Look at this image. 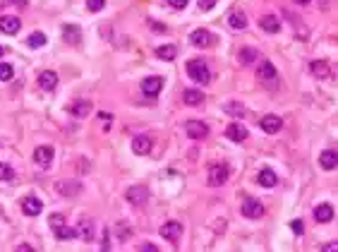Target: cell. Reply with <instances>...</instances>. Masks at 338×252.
<instances>
[{
    "label": "cell",
    "mask_w": 338,
    "mask_h": 252,
    "mask_svg": "<svg viewBox=\"0 0 338 252\" xmlns=\"http://www.w3.org/2000/svg\"><path fill=\"white\" fill-rule=\"evenodd\" d=\"M336 247H338V243H336V240H331L329 245H324V250H326V252H333Z\"/></svg>",
    "instance_id": "43"
},
{
    "label": "cell",
    "mask_w": 338,
    "mask_h": 252,
    "mask_svg": "<svg viewBox=\"0 0 338 252\" xmlns=\"http://www.w3.org/2000/svg\"><path fill=\"white\" fill-rule=\"evenodd\" d=\"M38 87L44 91H53L55 87H58V75H55L53 70H44L38 75Z\"/></svg>",
    "instance_id": "16"
},
{
    "label": "cell",
    "mask_w": 338,
    "mask_h": 252,
    "mask_svg": "<svg viewBox=\"0 0 338 252\" xmlns=\"http://www.w3.org/2000/svg\"><path fill=\"white\" fill-rule=\"evenodd\" d=\"M106 8V0H87V10L89 12H101Z\"/></svg>",
    "instance_id": "35"
},
{
    "label": "cell",
    "mask_w": 338,
    "mask_h": 252,
    "mask_svg": "<svg viewBox=\"0 0 338 252\" xmlns=\"http://www.w3.org/2000/svg\"><path fill=\"white\" fill-rule=\"evenodd\" d=\"M242 216H247V219H262L264 216V204L255 197H247L242 202Z\"/></svg>",
    "instance_id": "5"
},
{
    "label": "cell",
    "mask_w": 338,
    "mask_h": 252,
    "mask_svg": "<svg viewBox=\"0 0 338 252\" xmlns=\"http://www.w3.org/2000/svg\"><path fill=\"white\" fill-rule=\"evenodd\" d=\"M55 190H58L63 197H74V195L82 192V185H79L77 180H60V183H55Z\"/></svg>",
    "instance_id": "10"
},
{
    "label": "cell",
    "mask_w": 338,
    "mask_h": 252,
    "mask_svg": "<svg viewBox=\"0 0 338 252\" xmlns=\"http://www.w3.org/2000/svg\"><path fill=\"white\" fill-rule=\"evenodd\" d=\"M257 58H259V51H257V48H240V63L242 65L257 63Z\"/></svg>",
    "instance_id": "29"
},
{
    "label": "cell",
    "mask_w": 338,
    "mask_h": 252,
    "mask_svg": "<svg viewBox=\"0 0 338 252\" xmlns=\"http://www.w3.org/2000/svg\"><path fill=\"white\" fill-rule=\"evenodd\" d=\"M190 41H192V46H197V48H209L211 41H214V36H211V31H206V29H194L192 34H190Z\"/></svg>",
    "instance_id": "12"
},
{
    "label": "cell",
    "mask_w": 338,
    "mask_h": 252,
    "mask_svg": "<svg viewBox=\"0 0 338 252\" xmlns=\"http://www.w3.org/2000/svg\"><path fill=\"white\" fill-rule=\"evenodd\" d=\"M183 101L187 106H201V103H204V94H201L199 89H185Z\"/></svg>",
    "instance_id": "25"
},
{
    "label": "cell",
    "mask_w": 338,
    "mask_h": 252,
    "mask_svg": "<svg viewBox=\"0 0 338 252\" xmlns=\"http://www.w3.org/2000/svg\"><path fill=\"white\" fill-rule=\"evenodd\" d=\"M46 34H41V31H31L27 39V46L29 48H41V46H46Z\"/></svg>",
    "instance_id": "32"
},
{
    "label": "cell",
    "mask_w": 338,
    "mask_h": 252,
    "mask_svg": "<svg viewBox=\"0 0 338 252\" xmlns=\"http://www.w3.org/2000/svg\"><path fill=\"white\" fill-rule=\"evenodd\" d=\"M168 3H171L175 10H183V8H187V3H190V0H168Z\"/></svg>",
    "instance_id": "39"
},
{
    "label": "cell",
    "mask_w": 338,
    "mask_h": 252,
    "mask_svg": "<svg viewBox=\"0 0 338 252\" xmlns=\"http://www.w3.org/2000/svg\"><path fill=\"white\" fill-rule=\"evenodd\" d=\"M158 233H161V238L168 240V243H178L180 235H183V224H180V221H165Z\"/></svg>",
    "instance_id": "3"
},
{
    "label": "cell",
    "mask_w": 338,
    "mask_h": 252,
    "mask_svg": "<svg viewBox=\"0 0 338 252\" xmlns=\"http://www.w3.org/2000/svg\"><path fill=\"white\" fill-rule=\"evenodd\" d=\"M290 228H292V233H295V235H302V233H305V224H302L300 219H295V221L290 224Z\"/></svg>",
    "instance_id": "37"
},
{
    "label": "cell",
    "mask_w": 338,
    "mask_h": 252,
    "mask_svg": "<svg viewBox=\"0 0 338 252\" xmlns=\"http://www.w3.org/2000/svg\"><path fill=\"white\" fill-rule=\"evenodd\" d=\"M187 75H190L197 84H209L211 82L209 65H206V60H201V58H194V60L187 63Z\"/></svg>",
    "instance_id": "1"
},
{
    "label": "cell",
    "mask_w": 338,
    "mask_h": 252,
    "mask_svg": "<svg viewBox=\"0 0 338 252\" xmlns=\"http://www.w3.org/2000/svg\"><path fill=\"white\" fill-rule=\"evenodd\" d=\"M295 3H298V5H307L310 0H295Z\"/></svg>",
    "instance_id": "47"
},
{
    "label": "cell",
    "mask_w": 338,
    "mask_h": 252,
    "mask_svg": "<svg viewBox=\"0 0 338 252\" xmlns=\"http://www.w3.org/2000/svg\"><path fill=\"white\" fill-rule=\"evenodd\" d=\"M12 3H15V5H19V8H24V5H27V0H12Z\"/></svg>",
    "instance_id": "46"
},
{
    "label": "cell",
    "mask_w": 338,
    "mask_h": 252,
    "mask_svg": "<svg viewBox=\"0 0 338 252\" xmlns=\"http://www.w3.org/2000/svg\"><path fill=\"white\" fill-rule=\"evenodd\" d=\"M48 224L53 226V228H60V226L65 224V216L63 214H53L51 219H48Z\"/></svg>",
    "instance_id": "36"
},
{
    "label": "cell",
    "mask_w": 338,
    "mask_h": 252,
    "mask_svg": "<svg viewBox=\"0 0 338 252\" xmlns=\"http://www.w3.org/2000/svg\"><path fill=\"white\" fill-rule=\"evenodd\" d=\"M161 89H163V80H161V77H156L154 75V77H144V80H142V94L149 96V99L158 96Z\"/></svg>",
    "instance_id": "4"
},
{
    "label": "cell",
    "mask_w": 338,
    "mask_h": 252,
    "mask_svg": "<svg viewBox=\"0 0 338 252\" xmlns=\"http://www.w3.org/2000/svg\"><path fill=\"white\" fill-rule=\"evenodd\" d=\"M55 238L58 240H72L77 238V228H70V226H60V228H55Z\"/></svg>",
    "instance_id": "31"
},
{
    "label": "cell",
    "mask_w": 338,
    "mask_h": 252,
    "mask_svg": "<svg viewBox=\"0 0 338 252\" xmlns=\"http://www.w3.org/2000/svg\"><path fill=\"white\" fill-rule=\"evenodd\" d=\"M223 111H226V113H230V116H235V118H245L247 116V108L242 106V103H235V101L223 103Z\"/></svg>",
    "instance_id": "30"
},
{
    "label": "cell",
    "mask_w": 338,
    "mask_h": 252,
    "mask_svg": "<svg viewBox=\"0 0 338 252\" xmlns=\"http://www.w3.org/2000/svg\"><path fill=\"white\" fill-rule=\"evenodd\" d=\"M15 77V67L8 63H0V82H10Z\"/></svg>",
    "instance_id": "33"
},
{
    "label": "cell",
    "mask_w": 338,
    "mask_h": 252,
    "mask_svg": "<svg viewBox=\"0 0 338 252\" xmlns=\"http://www.w3.org/2000/svg\"><path fill=\"white\" fill-rule=\"evenodd\" d=\"M146 199H149V190H146L144 185H135V188L128 190V202L130 204L142 207V204H146Z\"/></svg>",
    "instance_id": "9"
},
{
    "label": "cell",
    "mask_w": 338,
    "mask_h": 252,
    "mask_svg": "<svg viewBox=\"0 0 338 252\" xmlns=\"http://www.w3.org/2000/svg\"><path fill=\"white\" fill-rule=\"evenodd\" d=\"M118 238H120V240H128V238H130L128 224H120V226H118Z\"/></svg>",
    "instance_id": "38"
},
{
    "label": "cell",
    "mask_w": 338,
    "mask_h": 252,
    "mask_svg": "<svg viewBox=\"0 0 338 252\" xmlns=\"http://www.w3.org/2000/svg\"><path fill=\"white\" fill-rule=\"evenodd\" d=\"M74 228H77V238H82L87 243H92L94 238H96V233H94V231H96V224H94L92 219H82Z\"/></svg>",
    "instance_id": "8"
},
{
    "label": "cell",
    "mask_w": 338,
    "mask_h": 252,
    "mask_svg": "<svg viewBox=\"0 0 338 252\" xmlns=\"http://www.w3.org/2000/svg\"><path fill=\"white\" fill-rule=\"evenodd\" d=\"M257 77H259V82H264V84H276L278 72H276V67L269 60H264V63H259V67H257Z\"/></svg>",
    "instance_id": "7"
},
{
    "label": "cell",
    "mask_w": 338,
    "mask_h": 252,
    "mask_svg": "<svg viewBox=\"0 0 338 252\" xmlns=\"http://www.w3.org/2000/svg\"><path fill=\"white\" fill-rule=\"evenodd\" d=\"M19 27H22L19 17H12V15H8V17H0V31H3V34H17Z\"/></svg>",
    "instance_id": "18"
},
{
    "label": "cell",
    "mask_w": 338,
    "mask_h": 252,
    "mask_svg": "<svg viewBox=\"0 0 338 252\" xmlns=\"http://www.w3.org/2000/svg\"><path fill=\"white\" fill-rule=\"evenodd\" d=\"M185 130H187V135L192 137V139H204V137L209 135V127H206V123H201V120H190L185 125Z\"/></svg>",
    "instance_id": "13"
},
{
    "label": "cell",
    "mask_w": 338,
    "mask_h": 252,
    "mask_svg": "<svg viewBox=\"0 0 338 252\" xmlns=\"http://www.w3.org/2000/svg\"><path fill=\"white\" fill-rule=\"evenodd\" d=\"M3 55H5V48H3V46H0V58H3Z\"/></svg>",
    "instance_id": "48"
},
{
    "label": "cell",
    "mask_w": 338,
    "mask_h": 252,
    "mask_svg": "<svg viewBox=\"0 0 338 252\" xmlns=\"http://www.w3.org/2000/svg\"><path fill=\"white\" fill-rule=\"evenodd\" d=\"M230 178V168L226 166V163H214L209 168V185H214V188H219V185H223L226 180Z\"/></svg>",
    "instance_id": "2"
},
{
    "label": "cell",
    "mask_w": 338,
    "mask_h": 252,
    "mask_svg": "<svg viewBox=\"0 0 338 252\" xmlns=\"http://www.w3.org/2000/svg\"><path fill=\"white\" fill-rule=\"evenodd\" d=\"M259 127L264 130L266 135H276L281 127H283V120L278 116H264L262 120H259Z\"/></svg>",
    "instance_id": "11"
},
{
    "label": "cell",
    "mask_w": 338,
    "mask_h": 252,
    "mask_svg": "<svg viewBox=\"0 0 338 252\" xmlns=\"http://www.w3.org/2000/svg\"><path fill=\"white\" fill-rule=\"evenodd\" d=\"M216 5V0H199V10H211Z\"/></svg>",
    "instance_id": "40"
},
{
    "label": "cell",
    "mask_w": 338,
    "mask_h": 252,
    "mask_svg": "<svg viewBox=\"0 0 338 252\" xmlns=\"http://www.w3.org/2000/svg\"><path fill=\"white\" fill-rule=\"evenodd\" d=\"M257 183H259L262 188H276V183H278V175H276L271 168H264V171L257 175Z\"/></svg>",
    "instance_id": "24"
},
{
    "label": "cell",
    "mask_w": 338,
    "mask_h": 252,
    "mask_svg": "<svg viewBox=\"0 0 338 252\" xmlns=\"http://www.w3.org/2000/svg\"><path fill=\"white\" fill-rule=\"evenodd\" d=\"M336 163H338V159H336V152H333V149H324V152H321L319 166L324 168V171H333Z\"/></svg>",
    "instance_id": "20"
},
{
    "label": "cell",
    "mask_w": 338,
    "mask_h": 252,
    "mask_svg": "<svg viewBox=\"0 0 338 252\" xmlns=\"http://www.w3.org/2000/svg\"><path fill=\"white\" fill-rule=\"evenodd\" d=\"M17 250H22V252H31L34 247H31L29 243H22V245H17Z\"/></svg>",
    "instance_id": "44"
},
{
    "label": "cell",
    "mask_w": 338,
    "mask_h": 252,
    "mask_svg": "<svg viewBox=\"0 0 338 252\" xmlns=\"http://www.w3.org/2000/svg\"><path fill=\"white\" fill-rule=\"evenodd\" d=\"M310 72L314 77H319V80H326L331 75V65L326 60H312L310 63Z\"/></svg>",
    "instance_id": "19"
},
{
    "label": "cell",
    "mask_w": 338,
    "mask_h": 252,
    "mask_svg": "<svg viewBox=\"0 0 338 252\" xmlns=\"http://www.w3.org/2000/svg\"><path fill=\"white\" fill-rule=\"evenodd\" d=\"M63 39L70 46H77V44H79V39H82V31H79V27H74V24H65V27H63Z\"/></svg>",
    "instance_id": "22"
},
{
    "label": "cell",
    "mask_w": 338,
    "mask_h": 252,
    "mask_svg": "<svg viewBox=\"0 0 338 252\" xmlns=\"http://www.w3.org/2000/svg\"><path fill=\"white\" fill-rule=\"evenodd\" d=\"M247 135H249V130L242 125H238V123H233V125L226 127V137H228L230 142H245Z\"/></svg>",
    "instance_id": "17"
},
{
    "label": "cell",
    "mask_w": 338,
    "mask_h": 252,
    "mask_svg": "<svg viewBox=\"0 0 338 252\" xmlns=\"http://www.w3.org/2000/svg\"><path fill=\"white\" fill-rule=\"evenodd\" d=\"M22 211L27 216H38L44 211V202L38 197H24L22 199Z\"/></svg>",
    "instance_id": "14"
},
{
    "label": "cell",
    "mask_w": 338,
    "mask_h": 252,
    "mask_svg": "<svg viewBox=\"0 0 338 252\" xmlns=\"http://www.w3.org/2000/svg\"><path fill=\"white\" fill-rule=\"evenodd\" d=\"M228 24H230L233 29H247V24H249V22H247V15H245V12L235 10V12H230V15H228Z\"/></svg>",
    "instance_id": "26"
},
{
    "label": "cell",
    "mask_w": 338,
    "mask_h": 252,
    "mask_svg": "<svg viewBox=\"0 0 338 252\" xmlns=\"http://www.w3.org/2000/svg\"><path fill=\"white\" fill-rule=\"evenodd\" d=\"M89 111H92V103H89V101H77V103L70 106V113H72L74 118H87Z\"/></svg>",
    "instance_id": "27"
},
{
    "label": "cell",
    "mask_w": 338,
    "mask_h": 252,
    "mask_svg": "<svg viewBox=\"0 0 338 252\" xmlns=\"http://www.w3.org/2000/svg\"><path fill=\"white\" fill-rule=\"evenodd\" d=\"M149 27H151V29H156V31H165V27H163V24H158V22H154V19H149Z\"/></svg>",
    "instance_id": "41"
},
{
    "label": "cell",
    "mask_w": 338,
    "mask_h": 252,
    "mask_svg": "<svg viewBox=\"0 0 338 252\" xmlns=\"http://www.w3.org/2000/svg\"><path fill=\"white\" fill-rule=\"evenodd\" d=\"M15 178V168L10 163H0V180H12Z\"/></svg>",
    "instance_id": "34"
},
{
    "label": "cell",
    "mask_w": 338,
    "mask_h": 252,
    "mask_svg": "<svg viewBox=\"0 0 338 252\" xmlns=\"http://www.w3.org/2000/svg\"><path fill=\"white\" fill-rule=\"evenodd\" d=\"M259 27L264 29V31H269V34H278L281 31V22L274 15H264V17L259 19Z\"/></svg>",
    "instance_id": "23"
},
{
    "label": "cell",
    "mask_w": 338,
    "mask_h": 252,
    "mask_svg": "<svg viewBox=\"0 0 338 252\" xmlns=\"http://www.w3.org/2000/svg\"><path fill=\"white\" fill-rule=\"evenodd\" d=\"M99 118H101V120H106V123H108V120H110V113H106V111H103V113H99Z\"/></svg>",
    "instance_id": "45"
},
{
    "label": "cell",
    "mask_w": 338,
    "mask_h": 252,
    "mask_svg": "<svg viewBox=\"0 0 338 252\" xmlns=\"http://www.w3.org/2000/svg\"><path fill=\"white\" fill-rule=\"evenodd\" d=\"M53 147H48V144H44V147H36V152H34V163H36L38 168H48L51 163H53Z\"/></svg>",
    "instance_id": "6"
},
{
    "label": "cell",
    "mask_w": 338,
    "mask_h": 252,
    "mask_svg": "<svg viewBox=\"0 0 338 252\" xmlns=\"http://www.w3.org/2000/svg\"><path fill=\"white\" fill-rule=\"evenodd\" d=\"M132 152L139 154V156H146L151 152V137L149 135H137L132 139Z\"/></svg>",
    "instance_id": "15"
},
{
    "label": "cell",
    "mask_w": 338,
    "mask_h": 252,
    "mask_svg": "<svg viewBox=\"0 0 338 252\" xmlns=\"http://www.w3.org/2000/svg\"><path fill=\"white\" fill-rule=\"evenodd\" d=\"M331 219H333V207L331 204H319L314 209V221L317 224H329Z\"/></svg>",
    "instance_id": "21"
},
{
    "label": "cell",
    "mask_w": 338,
    "mask_h": 252,
    "mask_svg": "<svg viewBox=\"0 0 338 252\" xmlns=\"http://www.w3.org/2000/svg\"><path fill=\"white\" fill-rule=\"evenodd\" d=\"M142 250H144V252H156L158 247H156V245H151V243H144V245H142Z\"/></svg>",
    "instance_id": "42"
},
{
    "label": "cell",
    "mask_w": 338,
    "mask_h": 252,
    "mask_svg": "<svg viewBox=\"0 0 338 252\" xmlns=\"http://www.w3.org/2000/svg\"><path fill=\"white\" fill-rule=\"evenodd\" d=\"M175 53H178V48L173 44H165V46H158L156 48V58H161V60H173Z\"/></svg>",
    "instance_id": "28"
}]
</instances>
